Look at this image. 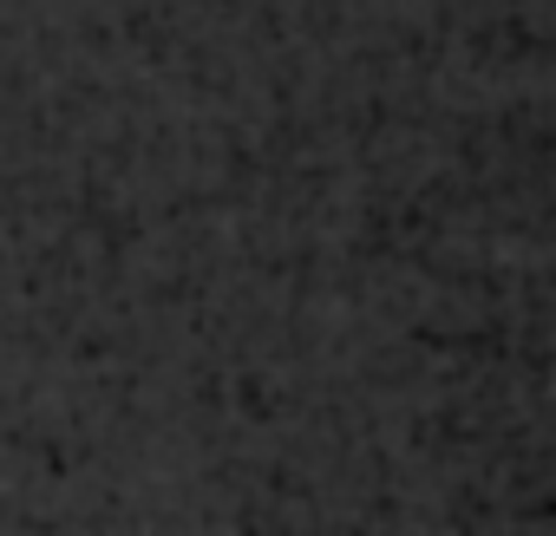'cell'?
Returning <instances> with one entry per match:
<instances>
[]
</instances>
